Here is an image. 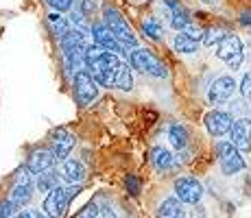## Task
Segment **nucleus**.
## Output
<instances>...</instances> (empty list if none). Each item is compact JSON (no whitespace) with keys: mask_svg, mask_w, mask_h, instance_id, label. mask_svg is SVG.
Masks as SVG:
<instances>
[{"mask_svg":"<svg viewBox=\"0 0 251 218\" xmlns=\"http://www.w3.org/2000/svg\"><path fill=\"white\" fill-rule=\"evenodd\" d=\"M85 68L94 76L99 87L123 92H129L133 87V68L120 55L105 50L96 44H90L88 52H85Z\"/></svg>","mask_w":251,"mask_h":218,"instance_id":"obj_1","label":"nucleus"},{"mask_svg":"<svg viewBox=\"0 0 251 218\" xmlns=\"http://www.w3.org/2000/svg\"><path fill=\"white\" fill-rule=\"evenodd\" d=\"M127 57H129V66L136 72H140V74L153 76V79H168L166 64H164L153 50H149V48L138 46V48H133Z\"/></svg>","mask_w":251,"mask_h":218,"instance_id":"obj_2","label":"nucleus"},{"mask_svg":"<svg viewBox=\"0 0 251 218\" xmlns=\"http://www.w3.org/2000/svg\"><path fill=\"white\" fill-rule=\"evenodd\" d=\"M81 192V186L75 183V186H57L52 192H48L44 196V203H42V212L48 218H61L68 210L70 201Z\"/></svg>","mask_w":251,"mask_h":218,"instance_id":"obj_3","label":"nucleus"},{"mask_svg":"<svg viewBox=\"0 0 251 218\" xmlns=\"http://www.w3.org/2000/svg\"><path fill=\"white\" fill-rule=\"evenodd\" d=\"M216 159H219V168L225 177H234V174L243 172L247 168V162H245V155L234 146L231 140H219L214 146Z\"/></svg>","mask_w":251,"mask_h":218,"instance_id":"obj_4","label":"nucleus"},{"mask_svg":"<svg viewBox=\"0 0 251 218\" xmlns=\"http://www.w3.org/2000/svg\"><path fill=\"white\" fill-rule=\"evenodd\" d=\"M103 22L112 28V33L129 48V50L138 48V35L133 33V28L129 26V22L125 20V16L116 7H112V4H105V7H103Z\"/></svg>","mask_w":251,"mask_h":218,"instance_id":"obj_5","label":"nucleus"},{"mask_svg":"<svg viewBox=\"0 0 251 218\" xmlns=\"http://www.w3.org/2000/svg\"><path fill=\"white\" fill-rule=\"evenodd\" d=\"M72 96H75V103L79 107H88L96 100L99 96V83L94 81V76L88 72V68L79 70L72 76Z\"/></svg>","mask_w":251,"mask_h":218,"instance_id":"obj_6","label":"nucleus"},{"mask_svg":"<svg viewBox=\"0 0 251 218\" xmlns=\"http://www.w3.org/2000/svg\"><path fill=\"white\" fill-rule=\"evenodd\" d=\"M216 57H219L221 61H225L229 70H240V66H243V61H245L243 40H240L238 35H234V33H227L225 40L216 46Z\"/></svg>","mask_w":251,"mask_h":218,"instance_id":"obj_7","label":"nucleus"},{"mask_svg":"<svg viewBox=\"0 0 251 218\" xmlns=\"http://www.w3.org/2000/svg\"><path fill=\"white\" fill-rule=\"evenodd\" d=\"M90 37H92V44H96V46H100V48H105V50H109V52H116V55H129V48L125 46L123 42L118 40V37L112 33V28L107 26L105 22H94L90 26Z\"/></svg>","mask_w":251,"mask_h":218,"instance_id":"obj_8","label":"nucleus"},{"mask_svg":"<svg viewBox=\"0 0 251 218\" xmlns=\"http://www.w3.org/2000/svg\"><path fill=\"white\" fill-rule=\"evenodd\" d=\"M173 192H175V196L179 198L183 205H199L201 198H203V186L192 174L177 177L175 183H173Z\"/></svg>","mask_w":251,"mask_h":218,"instance_id":"obj_9","label":"nucleus"},{"mask_svg":"<svg viewBox=\"0 0 251 218\" xmlns=\"http://www.w3.org/2000/svg\"><path fill=\"white\" fill-rule=\"evenodd\" d=\"M35 188L37 186H35V179H33V172L24 166L18 170L16 183H13L11 192H9V198H11L18 207H24L31 203V196H33V190H35Z\"/></svg>","mask_w":251,"mask_h":218,"instance_id":"obj_10","label":"nucleus"},{"mask_svg":"<svg viewBox=\"0 0 251 218\" xmlns=\"http://www.w3.org/2000/svg\"><path fill=\"white\" fill-rule=\"evenodd\" d=\"M234 116L231 111H223V109H210L203 116V127L207 131V135L212 138H225L229 135L231 127H234Z\"/></svg>","mask_w":251,"mask_h":218,"instance_id":"obj_11","label":"nucleus"},{"mask_svg":"<svg viewBox=\"0 0 251 218\" xmlns=\"http://www.w3.org/2000/svg\"><path fill=\"white\" fill-rule=\"evenodd\" d=\"M238 90V83H236L234 76L223 74V76H216L212 81V85L207 87V103L210 105H225L227 100H231V96L236 94Z\"/></svg>","mask_w":251,"mask_h":218,"instance_id":"obj_12","label":"nucleus"},{"mask_svg":"<svg viewBox=\"0 0 251 218\" xmlns=\"http://www.w3.org/2000/svg\"><path fill=\"white\" fill-rule=\"evenodd\" d=\"M229 140L243 155L251 151V118L249 116H240V118L234 120V127L229 131Z\"/></svg>","mask_w":251,"mask_h":218,"instance_id":"obj_13","label":"nucleus"},{"mask_svg":"<svg viewBox=\"0 0 251 218\" xmlns=\"http://www.w3.org/2000/svg\"><path fill=\"white\" fill-rule=\"evenodd\" d=\"M75 144H76V138L70 129L59 127L50 133V148H52V153H55V157L59 159V162L68 157L70 151L75 148Z\"/></svg>","mask_w":251,"mask_h":218,"instance_id":"obj_14","label":"nucleus"},{"mask_svg":"<svg viewBox=\"0 0 251 218\" xmlns=\"http://www.w3.org/2000/svg\"><path fill=\"white\" fill-rule=\"evenodd\" d=\"M55 172L59 174V179L64 183H68V186H75V183H81L85 179V166L79 162V159H61V162H57L55 166Z\"/></svg>","mask_w":251,"mask_h":218,"instance_id":"obj_15","label":"nucleus"},{"mask_svg":"<svg viewBox=\"0 0 251 218\" xmlns=\"http://www.w3.org/2000/svg\"><path fill=\"white\" fill-rule=\"evenodd\" d=\"M57 162L59 159L55 157L52 148H35L26 159V168L31 170L33 174H42L46 170H55Z\"/></svg>","mask_w":251,"mask_h":218,"instance_id":"obj_16","label":"nucleus"},{"mask_svg":"<svg viewBox=\"0 0 251 218\" xmlns=\"http://www.w3.org/2000/svg\"><path fill=\"white\" fill-rule=\"evenodd\" d=\"M149 159H151V166L155 168L160 174H166V172H173L181 166V162L177 159L175 153H171L168 148L164 146H153L151 153H149Z\"/></svg>","mask_w":251,"mask_h":218,"instance_id":"obj_17","label":"nucleus"},{"mask_svg":"<svg viewBox=\"0 0 251 218\" xmlns=\"http://www.w3.org/2000/svg\"><path fill=\"white\" fill-rule=\"evenodd\" d=\"M164 7H166V11H168L171 28H175V31H186L192 24L190 11L181 4V0H164Z\"/></svg>","mask_w":251,"mask_h":218,"instance_id":"obj_18","label":"nucleus"},{"mask_svg":"<svg viewBox=\"0 0 251 218\" xmlns=\"http://www.w3.org/2000/svg\"><path fill=\"white\" fill-rule=\"evenodd\" d=\"M166 138L175 151H186L188 144H190V131L181 122H171L166 129Z\"/></svg>","mask_w":251,"mask_h":218,"instance_id":"obj_19","label":"nucleus"},{"mask_svg":"<svg viewBox=\"0 0 251 218\" xmlns=\"http://www.w3.org/2000/svg\"><path fill=\"white\" fill-rule=\"evenodd\" d=\"M186 207L177 196H166L157 207V218H186Z\"/></svg>","mask_w":251,"mask_h":218,"instance_id":"obj_20","label":"nucleus"},{"mask_svg":"<svg viewBox=\"0 0 251 218\" xmlns=\"http://www.w3.org/2000/svg\"><path fill=\"white\" fill-rule=\"evenodd\" d=\"M171 44H173V50L179 52V55H195V52L199 50V46H201V42L192 40L186 31H177V35L173 37Z\"/></svg>","mask_w":251,"mask_h":218,"instance_id":"obj_21","label":"nucleus"},{"mask_svg":"<svg viewBox=\"0 0 251 218\" xmlns=\"http://www.w3.org/2000/svg\"><path fill=\"white\" fill-rule=\"evenodd\" d=\"M48 28H50L59 40H64V37L72 31V24H70V20L64 16V13L52 11V13H48Z\"/></svg>","mask_w":251,"mask_h":218,"instance_id":"obj_22","label":"nucleus"},{"mask_svg":"<svg viewBox=\"0 0 251 218\" xmlns=\"http://www.w3.org/2000/svg\"><path fill=\"white\" fill-rule=\"evenodd\" d=\"M140 31H142V35L147 37V40H151V42H160L164 37V26H162L160 18H155V16H147V18H144Z\"/></svg>","mask_w":251,"mask_h":218,"instance_id":"obj_23","label":"nucleus"},{"mask_svg":"<svg viewBox=\"0 0 251 218\" xmlns=\"http://www.w3.org/2000/svg\"><path fill=\"white\" fill-rule=\"evenodd\" d=\"M35 186L40 192H44V194H48V192H52L57 186H59V174H57L55 170H46L42 174H35Z\"/></svg>","mask_w":251,"mask_h":218,"instance_id":"obj_24","label":"nucleus"},{"mask_svg":"<svg viewBox=\"0 0 251 218\" xmlns=\"http://www.w3.org/2000/svg\"><path fill=\"white\" fill-rule=\"evenodd\" d=\"M225 35H227V31L225 28H221V26H210V28H205V35H203V46L205 48H216L221 42L225 40Z\"/></svg>","mask_w":251,"mask_h":218,"instance_id":"obj_25","label":"nucleus"},{"mask_svg":"<svg viewBox=\"0 0 251 218\" xmlns=\"http://www.w3.org/2000/svg\"><path fill=\"white\" fill-rule=\"evenodd\" d=\"M48 7L52 9V11H59V13H68L72 11V7H75L76 0H44Z\"/></svg>","mask_w":251,"mask_h":218,"instance_id":"obj_26","label":"nucleus"},{"mask_svg":"<svg viewBox=\"0 0 251 218\" xmlns=\"http://www.w3.org/2000/svg\"><path fill=\"white\" fill-rule=\"evenodd\" d=\"M125 188H127V192L131 196H140V192H142V181H140L136 174H127V177H125Z\"/></svg>","mask_w":251,"mask_h":218,"instance_id":"obj_27","label":"nucleus"},{"mask_svg":"<svg viewBox=\"0 0 251 218\" xmlns=\"http://www.w3.org/2000/svg\"><path fill=\"white\" fill-rule=\"evenodd\" d=\"M18 210L20 207L16 205V203L11 201V198H4V201H0V218H13L18 214Z\"/></svg>","mask_w":251,"mask_h":218,"instance_id":"obj_28","label":"nucleus"},{"mask_svg":"<svg viewBox=\"0 0 251 218\" xmlns=\"http://www.w3.org/2000/svg\"><path fill=\"white\" fill-rule=\"evenodd\" d=\"M75 218H100V207H99V203H96V201L88 203V205H85L83 210H81Z\"/></svg>","mask_w":251,"mask_h":218,"instance_id":"obj_29","label":"nucleus"},{"mask_svg":"<svg viewBox=\"0 0 251 218\" xmlns=\"http://www.w3.org/2000/svg\"><path fill=\"white\" fill-rule=\"evenodd\" d=\"M238 90H240V96H243L245 100H251V72H245L243 74Z\"/></svg>","mask_w":251,"mask_h":218,"instance_id":"obj_30","label":"nucleus"},{"mask_svg":"<svg viewBox=\"0 0 251 218\" xmlns=\"http://www.w3.org/2000/svg\"><path fill=\"white\" fill-rule=\"evenodd\" d=\"M186 33L192 37V40H197V42H203V35H205V28H201V26H197V24H190V26L186 28Z\"/></svg>","mask_w":251,"mask_h":218,"instance_id":"obj_31","label":"nucleus"},{"mask_svg":"<svg viewBox=\"0 0 251 218\" xmlns=\"http://www.w3.org/2000/svg\"><path fill=\"white\" fill-rule=\"evenodd\" d=\"M13 218H48L44 212H37V210H22V212H18Z\"/></svg>","mask_w":251,"mask_h":218,"instance_id":"obj_32","label":"nucleus"},{"mask_svg":"<svg viewBox=\"0 0 251 218\" xmlns=\"http://www.w3.org/2000/svg\"><path fill=\"white\" fill-rule=\"evenodd\" d=\"M100 218H118L114 205H100Z\"/></svg>","mask_w":251,"mask_h":218,"instance_id":"obj_33","label":"nucleus"},{"mask_svg":"<svg viewBox=\"0 0 251 218\" xmlns=\"http://www.w3.org/2000/svg\"><path fill=\"white\" fill-rule=\"evenodd\" d=\"M240 24H243V26H251V9H245V11L240 13Z\"/></svg>","mask_w":251,"mask_h":218,"instance_id":"obj_34","label":"nucleus"},{"mask_svg":"<svg viewBox=\"0 0 251 218\" xmlns=\"http://www.w3.org/2000/svg\"><path fill=\"white\" fill-rule=\"evenodd\" d=\"M201 2H205V4H216L219 0H201Z\"/></svg>","mask_w":251,"mask_h":218,"instance_id":"obj_35","label":"nucleus"},{"mask_svg":"<svg viewBox=\"0 0 251 218\" xmlns=\"http://www.w3.org/2000/svg\"><path fill=\"white\" fill-rule=\"evenodd\" d=\"M129 2H133V4H140V2H144V0H129Z\"/></svg>","mask_w":251,"mask_h":218,"instance_id":"obj_36","label":"nucleus"}]
</instances>
